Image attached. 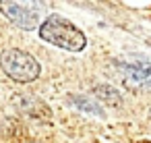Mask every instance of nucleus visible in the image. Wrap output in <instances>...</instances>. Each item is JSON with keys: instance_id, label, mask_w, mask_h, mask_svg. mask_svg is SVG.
Masks as SVG:
<instances>
[{"instance_id": "nucleus-6", "label": "nucleus", "mask_w": 151, "mask_h": 143, "mask_svg": "<svg viewBox=\"0 0 151 143\" xmlns=\"http://www.w3.org/2000/svg\"><path fill=\"white\" fill-rule=\"evenodd\" d=\"M139 143H151V141H139Z\"/></svg>"}, {"instance_id": "nucleus-5", "label": "nucleus", "mask_w": 151, "mask_h": 143, "mask_svg": "<svg viewBox=\"0 0 151 143\" xmlns=\"http://www.w3.org/2000/svg\"><path fill=\"white\" fill-rule=\"evenodd\" d=\"M97 91H104V93H99V98H112L114 106L120 104V98H118V93H116L114 89H110V87H97Z\"/></svg>"}, {"instance_id": "nucleus-3", "label": "nucleus", "mask_w": 151, "mask_h": 143, "mask_svg": "<svg viewBox=\"0 0 151 143\" xmlns=\"http://www.w3.org/2000/svg\"><path fill=\"white\" fill-rule=\"evenodd\" d=\"M0 9H2V13L9 19H13L23 29H33L40 21L37 11H29V9H25L21 4H15V2H0Z\"/></svg>"}, {"instance_id": "nucleus-1", "label": "nucleus", "mask_w": 151, "mask_h": 143, "mask_svg": "<svg viewBox=\"0 0 151 143\" xmlns=\"http://www.w3.org/2000/svg\"><path fill=\"white\" fill-rule=\"evenodd\" d=\"M40 38L58 46V48H64V50H70V52H79L85 48L87 40L83 35L81 29H77L70 21H66L64 17L60 15H50L42 27H40Z\"/></svg>"}, {"instance_id": "nucleus-4", "label": "nucleus", "mask_w": 151, "mask_h": 143, "mask_svg": "<svg viewBox=\"0 0 151 143\" xmlns=\"http://www.w3.org/2000/svg\"><path fill=\"white\" fill-rule=\"evenodd\" d=\"M126 83L132 87H151V64L126 66Z\"/></svg>"}, {"instance_id": "nucleus-2", "label": "nucleus", "mask_w": 151, "mask_h": 143, "mask_svg": "<svg viewBox=\"0 0 151 143\" xmlns=\"http://www.w3.org/2000/svg\"><path fill=\"white\" fill-rule=\"evenodd\" d=\"M0 64H2V71L11 79L21 81V83H27V81H33L40 77L37 60L23 50H6L2 54V58H0Z\"/></svg>"}]
</instances>
